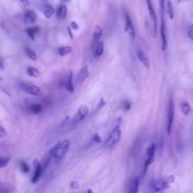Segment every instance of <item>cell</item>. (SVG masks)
<instances>
[{"label": "cell", "mask_w": 193, "mask_h": 193, "mask_svg": "<svg viewBox=\"0 0 193 193\" xmlns=\"http://www.w3.org/2000/svg\"><path fill=\"white\" fill-rule=\"evenodd\" d=\"M70 147V140H63L51 148L49 152V155L51 157L54 158V159H61L66 155Z\"/></svg>", "instance_id": "6da1fadb"}, {"label": "cell", "mask_w": 193, "mask_h": 193, "mask_svg": "<svg viewBox=\"0 0 193 193\" xmlns=\"http://www.w3.org/2000/svg\"><path fill=\"white\" fill-rule=\"evenodd\" d=\"M174 181V176L173 175H170L168 177L165 178L164 180H157L152 183L151 188L154 192H161L165 189H167L170 185V184L173 183Z\"/></svg>", "instance_id": "7a4b0ae2"}, {"label": "cell", "mask_w": 193, "mask_h": 193, "mask_svg": "<svg viewBox=\"0 0 193 193\" xmlns=\"http://www.w3.org/2000/svg\"><path fill=\"white\" fill-rule=\"evenodd\" d=\"M121 130L119 125H117L115 128L113 129V131H112L110 136H109L108 139L106 141V145L107 147H112L114 145H116L121 139Z\"/></svg>", "instance_id": "3957f363"}, {"label": "cell", "mask_w": 193, "mask_h": 193, "mask_svg": "<svg viewBox=\"0 0 193 193\" xmlns=\"http://www.w3.org/2000/svg\"><path fill=\"white\" fill-rule=\"evenodd\" d=\"M155 144L151 143L150 146H148L147 150H146V158L145 163H144L143 174L146 172L148 167L150 166L151 164H152V162L154 161V159H155Z\"/></svg>", "instance_id": "277c9868"}, {"label": "cell", "mask_w": 193, "mask_h": 193, "mask_svg": "<svg viewBox=\"0 0 193 193\" xmlns=\"http://www.w3.org/2000/svg\"><path fill=\"white\" fill-rule=\"evenodd\" d=\"M174 103L173 98H170L169 102L168 112H167V132L168 134H170L171 129H172L173 122H174Z\"/></svg>", "instance_id": "5b68a950"}, {"label": "cell", "mask_w": 193, "mask_h": 193, "mask_svg": "<svg viewBox=\"0 0 193 193\" xmlns=\"http://www.w3.org/2000/svg\"><path fill=\"white\" fill-rule=\"evenodd\" d=\"M20 86L22 88L23 91L31 95H38L40 92V88L36 86V85H32V84L27 83V82H21L20 83Z\"/></svg>", "instance_id": "8992f818"}, {"label": "cell", "mask_w": 193, "mask_h": 193, "mask_svg": "<svg viewBox=\"0 0 193 193\" xmlns=\"http://www.w3.org/2000/svg\"><path fill=\"white\" fill-rule=\"evenodd\" d=\"M89 112V108L88 106H81L79 110H78L77 112L76 113V115L74 116V117L72 118V121L73 122H78V121H80L81 120H83L86 116H88Z\"/></svg>", "instance_id": "52a82bcc"}, {"label": "cell", "mask_w": 193, "mask_h": 193, "mask_svg": "<svg viewBox=\"0 0 193 193\" xmlns=\"http://www.w3.org/2000/svg\"><path fill=\"white\" fill-rule=\"evenodd\" d=\"M33 165H34L35 171L31 181H32V183H36V182L39 180V179L41 174H42V165H41V163H40L39 161V160H37V159H34V161H33Z\"/></svg>", "instance_id": "ba28073f"}, {"label": "cell", "mask_w": 193, "mask_h": 193, "mask_svg": "<svg viewBox=\"0 0 193 193\" xmlns=\"http://www.w3.org/2000/svg\"><path fill=\"white\" fill-rule=\"evenodd\" d=\"M125 32H127L131 39L135 38V30L134 28V26L132 24V22L131 21V18L128 16V14H126L125 16Z\"/></svg>", "instance_id": "9c48e42d"}, {"label": "cell", "mask_w": 193, "mask_h": 193, "mask_svg": "<svg viewBox=\"0 0 193 193\" xmlns=\"http://www.w3.org/2000/svg\"><path fill=\"white\" fill-rule=\"evenodd\" d=\"M160 32H161V50L162 51H165L167 47V38H166V31H165V20L163 18L161 19V30H160Z\"/></svg>", "instance_id": "30bf717a"}, {"label": "cell", "mask_w": 193, "mask_h": 193, "mask_svg": "<svg viewBox=\"0 0 193 193\" xmlns=\"http://www.w3.org/2000/svg\"><path fill=\"white\" fill-rule=\"evenodd\" d=\"M93 51H94V57L97 58L103 54L104 51V44L103 42L98 41V42L93 45Z\"/></svg>", "instance_id": "8fae6325"}, {"label": "cell", "mask_w": 193, "mask_h": 193, "mask_svg": "<svg viewBox=\"0 0 193 193\" xmlns=\"http://www.w3.org/2000/svg\"><path fill=\"white\" fill-rule=\"evenodd\" d=\"M147 2V6H148V9H149V12H150V17H151L152 20L153 21L154 24V32H156V27H157V17H156V14H155V10L153 8V6L152 5L151 0H146Z\"/></svg>", "instance_id": "7c38bea8"}, {"label": "cell", "mask_w": 193, "mask_h": 193, "mask_svg": "<svg viewBox=\"0 0 193 193\" xmlns=\"http://www.w3.org/2000/svg\"><path fill=\"white\" fill-rule=\"evenodd\" d=\"M36 14L33 11H30L29 10L27 11L24 14V17H23V21L24 23L27 24H32L36 21Z\"/></svg>", "instance_id": "4fadbf2b"}, {"label": "cell", "mask_w": 193, "mask_h": 193, "mask_svg": "<svg viewBox=\"0 0 193 193\" xmlns=\"http://www.w3.org/2000/svg\"><path fill=\"white\" fill-rule=\"evenodd\" d=\"M136 57H137L139 61L142 63V64L145 67H146V68L150 67V61H149L147 56L145 54L144 52H143V51H140V50H137V51H136Z\"/></svg>", "instance_id": "5bb4252c"}, {"label": "cell", "mask_w": 193, "mask_h": 193, "mask_svg": "<svg viewBox=\"0 0 193 193\" xmlns=\"http://www.w3.org/2000/svg\"><path fill=\"white\" fill-rule=\"evenodd\" d=\"M101 36H102V30L98 25H96L95 26L94 32H93V45H94L95 43L98 42Z\"/></svg>", "instance_id": "9a60e30c"}, {"label": "cell", "mask_w": 193, "mask_h": 193, "mask_svg": "<svg viewBox=\"0 0 193 193\" xmlns=\"http://www.w3.org/2000/svg\"><path fill=\"white\" fill-rule=\"evenodd\" d=\"M66 13H67V8L66 6H62L59 8L57 12V18L59 21H63L66 18Z\"/></svg>", "instance_id": "2e32d148"}, {"label": "cell", "mask_w": 193, "mask_h": 193, "mask_svg": "<svg viewBox=\"0 0 193 193\" xmlns=\"http://www.w3.org/2000/svg\"><path fill=\"white\" fill-rule=\"evenodd\" d=\"M89 76V70L86 66H84L83 68L80 70L79 73H78V79L81 81H83L88 78Z\"/></svg>", "instance_id": "e0dca14e"}, {"label": "cell", "mask_w": 193, "mask_h": 193, "mask_svg": "<svg viewBox=\"0 0 193 193\" xmlns=\"http://www.w3.org/2000/svg\"><path fill=\"white\" fill-rule=\"evenodd\" d=\"M42 12L47 18H51L54 14V8L49 5H45L42 8Z\"/></svg>", "instance_id": "ac0fdd59"}, {"label": "cell", "mask_w": 193, "mask_h": 193, "mask_svg": "<svg viewBox=\"0 0 193 193\" xmlns=\"http://www.w3.org/2000/svg\"><path fill=\"white\" fill-rule=\"evenodd\" d=\"M27 72L29 76L33 78H38L40 76V72L39 70L33 67V66H29L27 69Z\"/></svg>", "instance_id": "d6986e66"}, {"label": "cell", "mask_w": 193, "mask_h": 193, "mask_svg": "<svg viewBox=\"0 0 193 193\" xmlns=\"http://www.w3.org/2000/svg\"><path fill=\"white\" fill-rule=\"evenodd\" d=\"M139 185H140V179L139 178H135L134 180L131 182V187H130V192L136 193L138 192Z\"/></svg>", "instance_id": "ffe728a7"}, {"label": "cell", "mask_w": 193, "mask_h": 193, "mask_svg": "<svg viewBox=\"0 0 193 193\" xmlns=\"http://www.w3.org/2000/svg\"><path fill=\"white\" fill-rule=\"evenodd\" d=\"M39 30V27H30L26 30V32H27V36L31 39L34 40L35 39V34L37 33Z\"/></svg>", "instance_id": "44dd1931"}, {"label": "cell", "mask_w": 193, "mask_h": 193, "mask_svg": "<svg viewBox=\"0 0 193 193\" xmlns=\"http://www.w3.org/2000/svg\"><path fill=\"white\" fill-rule=\"evenodd\" d=\"M180 110H181L182 113L185 115V116H188L190 112V110H191V107H190V105L189 104L188 102H183L180 105Z\"/></svg>", "instance_id": "7402d4cb"}, {"label": "cell", "mask_w": 193, "mask_h": 193, "mask_svg": "<svg viewBox=\"0 0 193 193\" xmlns=\"http://www.w3.org/2000/svg\"><path fill=\"white\" fill-rule=\"evenodd\" d=\"M30 111L32 114H39L42 111V106L39 103H33L30 106Z\"/></svg>", "instance_id": "603a6c76"}, {"label": "cell", "mask_w": 193, "mask_h": 193, "mask_svg": "<svg viewBox=\"0 0 193 193\" xmlns=\"http://www.w3.org/2000/svg\"><path fill=\"white\" fill-rule=\"evenodd\" d=\"M66 89L67 91L70 93L72 94L74 92V85L72 83V72H70V75H69L68 78V81H67V85H66Z\"/></svg>", "instance_id": "cb8c5ba5"}, {"label": "cell", "mask_w": 193, "mask_h": 193, "mask_svg": "<svg viewBox=\"0 0 193 193\" xmlns=\"http://www.w3.org/2000/svg\"><path fill=\"white\" fill-rule=\"evenodd\" d=\"M166 8H167V13L168 14L169 17H170V19H173L174 17V8H173V5L170 0H167V1Z\"/></svg>", "instance_id": "d4e9b609"}, {"label": "cell", "mask_w": 193, "mask_h": 193, "mask_svg": "<svg viewBox=\"0 0 193 193\" xmlns=\"http://www.w3.org/2000/svg\"><path fill=\"white\" fill-rule=\"evenodd\" d=\"M72 51V48L70 46H65V47H61L59 48L58 49V53L59 54L63 57V56H66V54H70V52Z\"/></svg>", "instance_id": "484cf974"}, {"label": "cell", "mask_w": 193, "mask_h": 193, "mask_svg": "<svg viewBox=\"0 0 193 193\" xmlns=\"http://www.w3.org/2000/svg\"><path fill=\"white\" fill-rule=\"evenodd\" d=\"M26 54H27V55L30 60H32V61H36V59H37V54H36L35 51L31 50L30 48H26Z\"/></svg>", "instance_id": "4316f807"}, {"label": "cell", "mask_w": 193, "mask_h": 193, "mask_svg": "<svg viewBox=\"0 0 193 193\" xmlns=\"http://www.w3.org/2000/svg\"><path fill=\"white\" fill-rule=\"evenodd\" d=\"M10 160H11V158L10 157L1 158V159H0V167H1V168H3V167L7 166Z\"/></svg>", "instance_id": "83f0119b"}, {"label": "cell", "mask_w": 193, "mask_h": 193, "mask_svg": "<svg viewBox=\"0 0 193 193\" xmlns=\"http://www.w3.org/2000/svg\"><path fill=\"white\" fill-rule=\"evenodd\" d=\"M20 166H21V169L22 170L23 173H27L30 170V167H29V165H27L26 162H21L20 164Z\"/></svg>", "instance_id": "f1b7e54d"}, {"label": "cell", "mask_w": 193, "mask_h": 193, "mask_svg": "<svg viewBox=\"0 0 193 193\" xmlns=\"http://www.w3.org/2000/svg\"><path fill=\"white\" fill-rule=\"evenodd\" d=\"M106 105V101H105V100L103 98H101V100H100V101H99L98 104H97V106H96V110L98 111V110H100L101 109H102L103 106Z\"/></svg>", "instance_id": "f546056e"}, {"label": "cell", "mask_w": 193, "mask_h": 193, "mask_svg": "<svg viewBox=\"0 0 193 193\" xmlns=\"http://www.w3.org/2000/svg\"><path fill=\"white\" fill-rule=\"evenodd\" d=\"M131 107V103L128 102V101H125L122 103V109H123L125 111H128Z\"/></svg>", "instance_id": "4dcf8cb0"}, {"label": "cell", "mask_w": 193, "mask_h": 193, "mask_svg": "<svg viewBox=\"0 0 193 193\" xmlns=\"http://www.w3.org/2000/svg\"><path fill=\"white\" fill-rule=\"evenodd\" d=\"M70 187L71 189H77L79 187V184L77 181H72L71 183H70Z\"/></svg>", "instance_id": "1f68e13d"}, {"label": "cell", "mask_w": 193, "mask_h": 193, "mask_svg": "<svg viewBox=\"0 0 193 193\" xmlns=\"http://www.w3.org/2000/svg\"><path fill=\"white\" fill-rule=\"evenodd\" d=\"M6 135H7V132H6V131H5L3 126L1 125L0 126V137L1 138H4Z\"/></svg>", "instance_id": "d6a6232c"}, {"label": "cell", "mask_w": 193, "mask_h": 193, "mask_svg": "<svg viewBox=\"0 0 193 193\" xmlns=\"http://www.w3.org/2000/svg\"><path fill=\"white\" fill-rule=\"evenodd\" d=\"M165 0H159V4H160V8H161V15H163L164 11H165Z\"/></svg>", "instance_id": "836d02e7"}, {"label": "cell", "mask_w": 193, "mask_h": 193, "mask_svg": "<svg viewBox=\"0 0 193 193\" xmlns=\"http://www.w3.org/2000/svg\"><path fill=\"white\" fill-rule=\"evenodd\" d=\"M188 36L189 39L193 40V26H191L189 27V31H188Z\"/></svg>", "instance_id": "e575fe53"}, {"label": "cell", "mask_w": 193, "mask_h": 193, "mask_svg": "<svg viewBox=\"0 0 193 193\" xmlns=\"http://www.w3.org/2000/svg\"><path fill=\"white\" fill-rule=\"evenodd\" d=\"M93 139H94V140L96 143H101V141H102V140H101V137L100 136V135H99L98 134H94V136Z\"/></svg>", "instance_id": "d590c367"}, {"label": "cell", "mask_w": 193, "mask_h": 193, "mask_svg": "<svg viewBox=\"0 0 193 193\" xmlns=\"http://www.w3.org/2000/svg\"><path fill=\"white\" fill-rule=\"evenodd\" d=\"M70 26H71V28L73 29V30H79V25H78L77 23L75 22V21H72V22H71V23H70Z\"/></svg>", "instance_id": "8d00e7d4"}, {"label": "cell", "mask_w": 193, "mask_h": 193, "mask_svg": "<svg viewBox=\"0 0 193 193\" xmlns=\"http://www.w3.org/2000/svg\"><path fill=\"white\" fill-rule=\"evenodd\" d=\"M19 1L24 6H29V5H30V3H29L28 0H19Z\"/></svg>", "instance_id": "74e56055"}, {"label": "cell", "mask_w": 193, "mask_h": 193, "mask_svg": "<svg viewBox=\"0 0 193 193\" xmlns=\"http://www.w3.org/2000/svg\"><path fill=\"white\" fill-rule=\"evenodd\" d=\"M67 30H68V32H69V33H70V38L73 39V35L72 34V32H71V27H67Z\"/></svg>", "instance_id": "f35d334b"}, {"label": "cell", "mask_w": 193, "mask_h": 193, "mask_svg": "<svg viewBox=\"0 0 193 193\" xmlns=\"http://www.w3.org/2000/svg\"><path fill=\"white\" fill-rule=\"evenodd\" d=\"M0 62H1V69H3V68H4V64H3V61H2V60H1V61H0Z\"/></svg>", "instance_id": "ab89813d"}, {"label": "cell", "mask_w": 193, "mask_h": 193, "mask_svg": "<svg viewBox=\"0 0 193 193\" xmlns=\"http://www.w3.org/2000/svg\"><path fill=\"white\" fill-rule=\"evenodd\" d=\"M177 1L179 2H188L189 0H177Z\"/></svg>", "instance_id": "60d3db41"}, {"label": "cell", "mask_w": 193, "mask_h": 193, "mask_svg": "<svg viewBox=\"0 0 193 193\" xmlns=\"http://www.w3.org/2000/svg\"><path fill=\"white\" fill-rule=\"evenodd\" d=\"M88 192H92V191H91V190H88Z\"/></svg>", "instance_id": "b9f144b4"}, {"label": "cell", "mask_w": 193, "mask_h": 193, "mask_svg": "<svg viewBox=\"0 0 193 193\" xmlns=\"http://www.w3.org/2000/svg\"><path fill=\"white\" fill-rule=\"evenodd\" d=\"M43 1H48V0H43Z\"/></svg>", "instance_id": "7bdbcfd3"}]
</instances>
